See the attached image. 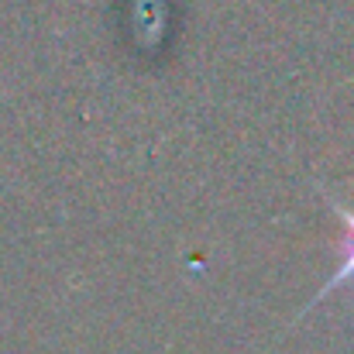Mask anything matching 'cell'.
<instances>
[{
  "label": "cell",
  "instance_id": "obj_1",
  "mask_svg": "<svg viewBox=\"0 0 354 354\" xmlns=\"http://www.w3.org/2000/svg\"><path fill=\"white\" fill-rule=\"evenodd\" d=\"M334 210H337V217L344 221V237H341V251H344V254H341V268H337V275H334L320 292H317V299H313V303H320L324 296H330L337 286L354 282V214L351 210H344V207H337V203H334ZM313 303H310V306H313Z\"/></svg>",
  "mask_w": 354,
  "mask_h": 354
}]
</instances>
